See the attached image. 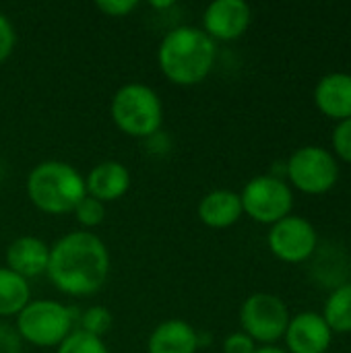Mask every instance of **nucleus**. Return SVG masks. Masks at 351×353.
<instances>
[{"mask_svg": "<svg viewBox=\"0 0 351 353\" xmlns=\"http://www.w3.org/2000/svg\"><path fill=\"white\" fill-rule=\"evenodd\" d=\"M50 281L68 296L99 292L110 273V252L91 232H70L50 248Z\"/></svg>", "mask_w": 351, "mask_h": 353, "instance_id": "obj_1", "label": "nucleus"}, {"mask_svg": "<svg viewBox=\"0 0 351 353\" xmlns=\"http://www.w3.org/2000/svg\"><path fill=\"white\" fill-rule=\"evenodd\" d=\"M217 58L215 41L192 25H180L166 33L157 50L161 72L176 85H197L205 81Z\"/></svg>", "mask_w": 351, "mask_h": 353, "instance_id": "obj_2", "label": "nucleus"}, {"mask_svg": "<svg viewBox=\"0 0 351 353\" xmlns=\"http://www.w3.org/2000/svg\"><path fill=\"white\" fill-rule=\"evenodd\" d=\"M27 196L43 213L64 215L87 196L85 178L66 161L48 159L27 176Z\"/></svg>", "mask_w": 351, "mask_h": 353, "instance_id": "obj_3", "label": "nucleus"}, {"mask_svg": "<svg viewBox=\"0 0 351 353\" xmlns=\"http://www.w3.org/2000/svg\"><path fill=\"white\" fill-rule=\"evenodd\" d=\"M112 120L128 137L149 139L163 122L159 95L143 83H126L112 97Z\"/></svg>", "mask_w": 351, "mask_h": 353, "instance_id": "obj_4", "label": "nucleus"}, {"mask_svg": "<svg viewBox=\"0 0 351 353\" xmlns=\"http://www.w3.org/2000/svg\"><path fill=\"white\" fill-rule=\"evenodd\" d=\"M72 310L54 300H33L17 314V333L37 347H58L72 333Z\"/></svg>", "mask_w": 351, "mask_h": 353, "instance_id": "obj_5", "label": "nucleus"}, {"mask_svg": "<svg viewBox=\"0 0 351 353\" xmlns=\"http://www.w3.org/2000/svg\"><path fill=\"white\" fill-rule=\"evenodd\" d=\"M240 325L242 333H246L254 343L271 345L285 335L290 310L279 296L259 292L244 300L240 308Z\"/></svg>", "mask_w": 351, "mask_h": 353, "instance_id": "obj_6", "label": "nucleus"}, {"mask_svg": "<svg viewBox=\"0 0 351 353\" xmlns=\"http://www.w3.org/2000/svg\"><path fill=\"white\" fill-rule=\"evenodd\" d=\"M285 174L298 190L306 194H325L339 180V163L327 149L308 145L288 159Z\"/></svg>", "mask_w": 351, "mask_h": 353, "instance_id": "obj_7", "label": "nucleus"}, {"mask_svg": "<svg viewBox=\"0 0 351 353\" xmlns=\"http://www.w3.org/2000/svg\"><path fill=\"white\" fill-rule=\"evenodd\" d=\"M242 209L250 219L259 223H277L283 217L292 213L294 207V194L288 182H283L277 176H257L252 178L242 194Z\"/></svg>", "mask_w": 351, "mask_h": 353, "instance_id": "obj_8", "label": "nucleus"}, {"mask_svg": "<svg viewBox=\"0 0 351 353\" xmlns=\"http://www.w3.org/2000/svg\"><path fill=\"white\" fill-rule=\"evenodd\" d=\"M267 242H269L271 252L279 261L298 265V263L308 261L314 254L319 236H317L314 225L308 219L288 215L281 221L271 225Z\"/></svg>", "mask_w": 351, "mask_h": 353, "instance_id": "obj_9", "label": "nucleus"}, {"mask_svg": "<svg viewBox=\"0 0 351 353\" xmlns=\"http://www.w3.org/2000/svg\"><path fill=\"white\" fill-rule=\"evenodd\" d=\"M252 21V10L244 0H215L205 8L203 31L215 41H232L246 33Z\"/></svg>", "mask_w": 351, "mask_h": 353, "instance_id": "obj_10", "label": "nucleus"}, {"mask_svg": "<svg viewBox=\"0 0 351 353\" xmlns=\"http://www.w3.org/2000/svg\"><path fill=\"white\" fill-rule=\"evenodd\" d=\"M283 337L290 353H327L333 341V333L319 312H300L290 319Z\"/></svg>", "mask_w": 351, "mask_h": 353, "instance_id": "obj_11", "label": "nucleus"}, {"mask_svg": "<svg viewBox=\"0 0 351 353\" xmlns=\"http://www.w3.org/2000/svg\"><path fill=\"white\" fill-rule=\"evenodd\" d=\"M87 194L99 203H112L122 199L130 188V172L120 161H101L85 178Z\"/></svg>", "mask_w": 351, "mask_h": 353, "instance_id": "obj_12", "label": "nucleus"}, {"mask_svg": "<svg viewBox=\"0 0 351 353\" xmlns=\"http://www.w3.org/2000/svg\"><path fill=\"white\" fill-rule=\"evenodd\" d=\"M314 103L331 120L343 122L351 118V74L348 72L325 74L317 83Z\"/></svg>", "mask_w": 351, "mask_h": 353, "instance_id": "obj_13", "label": "nucleus"}, {"mask_svg": "<svg viewBox=\"0 0 351 353\" xmlns=\"http://www.w3.org/2000/svg\"><path fill=\"white\" fill-rule=\"evenodd\" d=\"M50 246L35 236H21L6 248V265L23 279L37 277L48 271Z\"/></svg>", "mask_w": 351, "mask_h": 353, "instance_id": "obj_14", "label": "nucleus"}, {"mask_svg": "<svg viewBox=\"0 0 351 353\" xmlns=\"http://www.w3.org/2000/svg\"><path fill=\"white\" fill-rule=\"evenodd\" d=\"M201 337L192 325L172 319L153 329L147 341V353H197Z\"/></svg>", "mask_w": 351, "mask_h": 353, "instance_id": "obj_15", "label": "nucleus"}, {"mask_svg": "<svg viewBox=\"0 0 351 353\" xmlns=\"http://www.w3.org/2000/svg\"><path fill=\"white\" fill-rule=\"evenodd\" d=\"M244 209H242V201L240 194L234 190H211L209 194H205L199 203V217L205 225L215 228V230H223L234 225L240 217H242Z\"/></svg>", "mask_w": 351, "mask_h": 353, "instance_id": "obj_16", "label": "nucleus"}, {"mask_svg": "<svg viewBox=\"0 0 351 353\" xmlns=\"http://www.w3.org/2000/svg\"><path fill=\"white\" fill-rule=\"evenodd\" d=\"M29 302L31 290L27 279H23L8 267H0V316L19 314Z\"/></svg>", "mask_w": 351, "mask_h": 353, "instance_id": "obj_17", "label": "nucleus"}, {"mask_svg": "<svg viewBox=\"0 0 351 353\" xmlns=\"http://www.w3.org/2000/svg\"><path fill=\"white\" fill-rule=\"evenodd\" d=\"M323 319L329 325L331 333H351V283H341L329 294Z\"/></svg>", "mask_w": 351, "mask_h": 353, "instance_id": "obj_18", "label": "nucleus"}, {"mask_svg": "<svg viewBox=\"0 0 351 353\" xmlns=\"http://www.w3.org/2000/svg\"><path fill=\"white\" fill-rule=\"evenodd\" d=\"M58 353H110L103 339L93 337L85 331H72L60 345Z\"/></svg>", "mask_w": 351, "mask_h": 353, "instance_id": "obj_19", "label": "nucleus"}, {"mask_svg": "<svg viewBox=\"0 0 351 353\" xmlns=\"http://www.w3.org/2000/svg\"><path fill=\"white\" fill-rule=\"evenodd\" d=\"M112 325H114V319L106 306H91L81 316V331L99 339L112 329Z\"/></svg>", "mask_w": 351, "mask_h": 353, "instance_id": "obj_20", "label": "nucleus"}, {"mask_svg": "<svg viewBox=\"0 0 351 353\" xmlns=\"http://www.w3.org/2000/svg\"><path fill=\"white\" fill-rule=\"evenodd\" d=\"M74 217L83 228H95L103 221L106 217V207L93 196H85L77 207H74Z\"/></svg>", "mask_w": 351, "mask_h": 353, "instance_id": "obj_21", "label": "nucleus"}, {"mask_svg": "<svg viewBox=\"0 0 351 353\" xmlns=\"http://www.w3.org/2000/svg\"><path fill=\"white\" fill-rule=\"evenodd\" d=\"M331 141H333V149L337 157L345 163H351V118L335 126Z\"/></svg>", "mask_w": 351, "mask_h": 353, "instance_id": "obj_22", "label": "nucleus"}, {"mask_svg": "<svg viewBox=\"0 0 351 353\" xmlns=\"http://www.w3.org/2000/svg\"><path fill=\"white\" fill-rule=\"evenodd\" d=\"M14 27L8 21V17L4 12H0V64L10 56L12 48H14Z\"/></svg>", "mask_w": 351, "mask_h": 353, "instance_id": "obj_23", "label": "nucleus"}, {"mask_svg": "<svg viewBox=\"0 0 351 353\" xmlns=\"http://www.w3.org/2000/svg\"><path fill=\"white\" fill-rule=\"evenodd\" d=\"M257 343L246 333H232L223 341V353H254Z\"/></svg>", "mask_w": 351, "mask_h": 353, "instance_id": "obj_24", "label": "nucleus"}, {"mask_svg": "<svg viewBox=\"0 0 351 353\" xmlns=\"http://www.w3.org/2000/svg\"><path fill=\"white\" fill-rule=\"evenodd\" d=\"M95 6L108 17H126L130 10L139 6L137 0H97Z\"/></svg>", "mask_w": 351, "mask_h": 353, "instance_id": "obj_25", "label": "nucleus"}, {"mask_svg": "<svg viewBox=\"0 0 351 353\" xmlns=\"http://www.w3.org/2000/svg\"><path fill=\"white\" fill-rule=\"evenodd\" d=\"M21 352V337L17 329L8 325H0V353H19Z\"/></svg>", "mask_w": 351, "mask_h": 353, "instance_id": "obj_26", "label": "nucleus"}, {"mask_svg": "<svg viewBox=\"0 0 351 353\" xmlns=\"http://www.w3.org/2000/svg\"><path fill=\"white\" fill-rule=\"evenodd\" d=\"M254 353H288L285 350H281V347H275V345H265V347H257V352Z\"/></svg>", "mask_w": 351, "mask_h": 353, "instance_id": "obj_27", "label": "nucleus"}, {"mask_svg": "<svg viewBox=\"0 0 351 353\" xmlns=\"http://www.w3.org/2000/svg\"><path fill=\"white\" fill-rule=\"evenodd\" d=\"M2 174H4V170H2V161H0V178H2Z\"/></svg>", "mask_w": 351, "mask_h": 353, "instance_id": "obj_28", "label": "nucleus"}, {"mask_svg": "<svg viewBox=\"0 0 351 353\" xmlns=\"http://www.w3.org/2000/svg\"><path fill=\"white\" fill-rule=\"evenodd\" d=\"M350 271H351V265H350Z\"/></svg>", "mask_w": 351, "mask_h": 353, "instance_id": "obj_29", "label": "nucleus"}]
</instances>
